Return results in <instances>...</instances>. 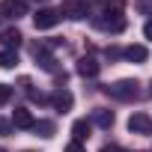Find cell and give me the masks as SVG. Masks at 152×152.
<instances>
[{
	"instance_id": "cell-25",
	"label": "cell",
	"mask_w": 152,
	"mask_h": 152,
	"mask_svg": "<svg viewBox=\"0 0 152 152\" xmlns=\"http://www.w3.org/2000/svg\"><path fill=\"white\" fill-rule=\"evenodd\" d=\"M0 152H3V146H0Z\"/></svg>"
},
{
	"instance_id": "cell-5",
	"label": "cell",
	"mask_w": 152,
	"mask_h": 152,
	"mask_svg": "<svg viewBox=\"0 0 152 152\" xmlns=\"http://www.w3.org/2000/svg\"><path fill=\"white\" fill-rule=\"evenodd\" d=\"M0 15L12 18V21L24 18L27 15V0H0Z\"/></svg>"
},
{
	"instance_id": "cell-24",
	"label": "cell",
	"mask_w": 152,
	"mask_h": 152,
	"mask_svg": "<svg viewBox=\"0 0 152 152\" xmlns=\"http://www.w3.org/2000/svg\"><path fill=\"white\" fill-rule=\"evenodd\" d=\"M24 152H33V149H24Z\"/></svg>"
},
{
	"instance_id": "cell-21",
	"label": "cell",
	"mask_w": 152,
	"mask_h": 152,
	"mask_svg": "<svg viewBox=\"0 0 152 152\" xmlns=\"http://www.w3.org/2000/svg\"><path fill=\"white\" fill-rule=\"evenodd\" d=\"M102 152H125V149H122V146H116V143H110V146H104Z\"/></svg>"
},
{
	"instance_id": "cell-18",
	"label": "cell",
	"mask_w": 152,
	"mask_h": 152,
	"mask_svg": "<svg viewBox=\"0 0 152 152\" xmlns=\"http://www.w3.org/2000/svg\"><path fill=\"white\" fill-rule=\"evenodd\" d=\"M104 57H107V60H116V57H122V51H119V48H110V45H107V48H104Z\"/></svg>"
},
{
	"instance_id": "cell-2",
	"label": "cell",
	"mask_w": 152,
	"mask_h": 152,
	"mask_svg": "<svg viewBox=\"0 0 152 152\" xmlns=\"http://www.w3.org/2000/svg\"><path fill=\"white\" fill-rule=\"evenodd\" d=\"M60 15L69 18V21H81V18L90 15V3H87V0H63Z\"/></svg>"
},
{
	"instance_id": "cell-16",
	"label": "cell",
	"mask_w": 152,
	"mask_h": 152,
	"mask_svg": "<svg viewBox=\"0 0 152 152\" xmlns=\"http://www.w3.org/2000/svg\"><path fill=\"white\" fill-rule=\"evenodd\" d=\"M137 12L152 18V0H137Z\"/></svg>"
},
{
	"instance_id": "cell-22",
	"label": "cell",
	"mask_w": 152,
	"mask_h": 152,
	"mask_svg": "<svg viewBox=\"0 0 152 152\" xmlns=\"http://www.w3.org/2000/svg\"><path fill=\"white\" fill-rule=\"evenodd\" d=\"M9 128H12V122H6V119H0V134H6Z\"/></svg>"
},
{
	"instance_id": "cell-10",
	"label": "cell",
	"mask_w": 152,
	"mask_h": 152,
	"mask_svg": "<svg viewBox=\"0 0 152 152\" xmlns=\"http://www.w3.org/2000/svg\"><path fill=\"white\" fill-rule=\"evenodd\" d=\"M122 57H125L128 63H146V60H149V51H146L143 45H128V48L122 51Z\"/></svg>"
},
{
	"instance_id": "cell-1",
	"label": "cell",
	"mask_w": 152,
	"mask_h": 152,
	"mask_svg": "<svg viewBox=\"0 0 152 152\" xmlns=\"http://www.w3.org/2000/svg\"><path fill=\"white\" fill-rule=\"evenodd\" d=\"M104 93H107L110 99H116V102H137V99H140L137 81H128V78H122V81H116V84H107Z\"/></svg>"
},
{
	"instance_id": "cell-4",
	"label": "cell",
	"mask_w": 152,
	"mask_h": 152,
	"mask_svg": "<svg viewBox=\"0 0 152 152\" xmlns=\"http://www.w3.org/2000/svg\"><path fill=\"white\" fill-rule=\"evenodd\" d=\"M72 104H75V96H72L66 87H57V90L51 93V107H54L57 113H69Z\"/></svg>"
},
{
	"instance_id": "cell-26",
	"label": "cell",
	"mask_w": 152,
	"mask_h": 152,
	"mask_svg": "<svg viewBox=\"0 0 152 152\" xmlns=\"http://www.w3.org/2000/svg\"><path fill=\"white\" fill-rule=\"evenodd\" d=\"M42 3H45V0H42Z\"/></svg>"
},
{
	"instance_id": "cell-9",
	"label": "cell",
	"mask_w": 152,
	"mask_h": 152,
	"mask_svg": "<svg viewBox=\"0 0 152 152\" xmlns=\"http://www.w3.org/2000/svg\"><path fill=\"white\" fill-rule=\"evenodd\" d=\"M0 42L6 45V51H15V48L24 42V36H21V30H18V27H9V30L0 33Z\"/></svg>"
},
{
	"instance_id": "cell-14",
	"label": "cell",
	"mask_w": 152,
	"mask_h": 152,
	"mask_svg": "<svg viewBox=\"0 0 152 152\" xmlns=\"http://www.w3.org/2000/svg\"><path fill=\"white\" fill-rule=\"evenodd\" d=\"M33 131H36L39 137H54V131H57V125H54L51 119H39V122L33 125Z\"/></svg>"
},
{
	"instance_id": "cell-3",
	"label": "cell",
	"mask_w": 152,
	"mask_h": 152,
	"mask_svg": "<svg viewBox=\"0 0 152 152\" xmlns=\"http://www.w3.org/2000/svg\"><path fill=\"white\" fill-rule=\"evenodd\" d=\"M60 12L57 9H51V6H42L36 15H33V24H36V30H51V27H57L60 24Z\"/></svg>"
},
{
	"instance_id": "cell-23",
	"label": "cell",
	"mask_w": 152,
	"mask_h": 152,
	"mask_svg": "<svg viewBox=\"0 0 152 152\" xmlns=\"http://www.w3.org/2000/svg\"><path fill=\"white\" fill-rule=\"evenodd\" d=\"M149 93H152V84H149Z\"/></svg>"
},
{
	"instance_id": "cell-8",
	"label": "cell",
	"mask_w": 152,
	"mask_h": 152,
	"mask_svg": "<svg viewBox=\"0 0 152 152\" xmlns=\"http://www.w3.org/2000/svg\"><path fill=\"white\" fill-rule=\"evenodd\" d=\"M12 125H15V128H33L36 119H33V113H30L27 107H15V110H12Z\"/></svg>"
},
{
	"instance_id": "cell-12",
	"label": "cell",
	"mask_w": 152,
	"mask_h": 152,
	"mask_svg": "<svg viewBox=\"0 0 152 152\" xmlns=\"http://www.w3.org/2000/svg\"><path fill=\"white\" fill-rule=\"evenodd\" d=\"M93 122H96L99 128H110V125L116 122V116H113V110H107V107H99V110H93Z\"/></svg>"
},
{
	"instance_id": "cell-7",
	"label": "cell",
	"mask_w": 152,
	"mask_h": 152,
	"mask_svg": "<svg viewBox=\"0 0 152 152\" xmlns=\"http://www.w3.org/2000/svg\"><path fill=\"white\" fill-rule=\"evenodd\" d=\"M99 72H102V66H99L96 57H81L78 60V75H81V78H96Z\"/></svg>"
},
{
	"instance_id": "cell-13",
	"label": "cell",
	"mask_w": 152,
	"mask_h": 152,
	"mask_svg": "<svg viewBox=\"0 0 152 152\" xmlns=\"http://www.w3.org/2000/svg\"><path fill=\"white\" fill-rule=\"evenodd\" d=\"M90 131H93V122H90V119H75L72 134H75V140H78V143H84V140L90 137Z\"/></svg>"
},
{
	"instance_id": "cell-11",
	"label": "cell",
	"mask_w": 152,
	"mask_h": 152,
	"mask_svg": "<svg viewBox=\"0 0 152 152\" xmlns=\"http://www.w3.org/2000/svg\"><path fill=\"white\" fill-rule=\"evenodd\" d=\"M96 27H102L107 33H122L125 30V18H96Z\"/></svg>"
},
{
	"instance_id": "cell-19",
	"label": "cell",
	"mask_w": 152,
	"mask_h": 152,
	"mask_svg": "<svg viewBox=\"0 0 152 152\" xmlns=\"http://www.w3.org/2000/svg\"><path fill=\"white\" fill-rule=\"evenodd\" d=\"M66 152H87V149H84V143H78V140H72V143L66 146Z\"/></svg>"
},
{
	"instance_id": "cell-6",
	"label": "cell",
	"mask_w": 152,
	"mask_h": 152,
	"mask_svg": "<svg viewBox=\"0 0 152 152\" xmlns=\"http://www.w3.org/2000/svg\"><path fill=\"white\" fill-rule=\"evenodd\" d=\"M128 131L131 134H152V116L149 113H131L128 116Z\"/></svg>"
},
{
	"instance_id": "cell-15",
	"label": "cell",
	"mask_w": 152,
	"mask_h": 152,
	"mask_svg": "<svg viewBox=\"0 0 152 152\" xmlns=\"http://www.w3.org/2000/svg\"><path fill=\"white\" fill-rule=\"evenodd\" d=\"M15 63H18L15 51H0V69H15Z\"/></svg>"
},
{
	"instance_id": "cell-17",
	"label": "cell",
	"mask_w": 152,
	"mask_h": 152,
	"mask_svg": "<svg viewBox=\"0 0 152 152\" xmlns=\"http://www.w3.org/2000/svg\"><path fill=\"white\" fill-rule=\"evenodd\" d=\"M12 99V87H6V84H0V104H6Z\"/></svg>"
},
{
	"instance_id": "cell-20",
	"label": "cell",
	"mask_w": 152,
	"mask_h": 152,
	"mask_svg": "<svg viewBox=\"0 0 152 152\" xmlns=\"http://www.w3.org/2000/svg\"><path fill=\"white\" fill-rule=\"evenodd\" d=\"M143 36L152 42V21H146V27H143Z\"/></svg>"
}]
</instances>
